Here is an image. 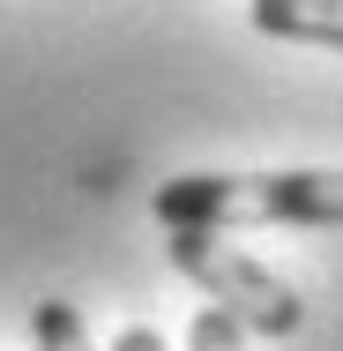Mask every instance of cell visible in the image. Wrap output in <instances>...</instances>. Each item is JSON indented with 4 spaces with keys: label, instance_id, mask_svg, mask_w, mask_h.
Listing matches in <instances>:
<instances>
[{
    "label": "cell",
    "instance_id": "1",
    "mask_svg": "<svg viewBox=\"0 0 343 351\" xmlns=\"http://www.w3.org/2000/svg\"><path fill=\"white\" fill-rule=\"evenodd\" d=\"M164 232L202 224V232H239V224H343V165H306V172H179L149 195Z\"/></svg>",
    "mask_w": 343,
    "mask_h": 351
},
{
    "label": "cell",
    "instance_id": "4",
    "mask_svg": "<svg viewBox=\"0 0 343 351\" xmlns=\"http://www.w3.org/2000/svg\"><path fill=\"white\" fill-rule=\"evenodd\" d=\"M30 337H38V351H90V322L75 314L68 299H38Z\"/></svg>",
    "mask_w": 343,
    "mask_h": 351
},
{
    "label": "cell",
    "instance_id": "6",
    "mask_svg": "<svg viewBox=\"0 0 343 351\" xmlns=\"http://www.w3.org/2000/svg\"><path fill=\"white\" fill-rule=\"evenodd\" d=\"M112 351H164V337H157L149 322H127V329L112 337Z\"/></svg>",
    "mask_w": 343,
    "mask_h": 351
},
{
    "label": "cell",
    "instance_id": "3",
    "mask_svg": "<svg viewBox=\"0 0 343 351\" xmlns=\"http://www.w3.org/2000/svg\"><path fill=\"white\" fill-rule=\"evenodd\" d=\"M246 23L283 45H329L343 53V0H254Z\"/></svg>",
    "mask_w": 343,
    "mask_h": 351
},
{
    "label": "cell",
    "instance_id": "2",
    "mask_svg": "<svg viewBox=\"0 0 343 351\" xmlns=\"http://www.w3.org/2000/svg\"><path fill=\"white\" fill-rule=\"evenodd\" d=\"M172 269L187 284H202V299H216L239 329L254 337H298L306 322V299L276 277L269 262H254L246 247H231L224 232H202V224H179L172 232Z\"/></svg>",
    "mask_w": 343,
    "mask_h": 351
},
{
    "label": "cell",
    "instance_id": "5",
    "mask_svg": "<svg viewBox=\"0 0 343 351\" xmlns=\"http://www.w3.org/2000/svg\"><path fill=\"white\" fill-rule=\"evenodd\" d=\"M187 351H246V329H239V322L209 299L202 314H194V329H187Z\"/></svg>",
    "mask_w": 343,
    "mask_h": 351
}]
</instances>
